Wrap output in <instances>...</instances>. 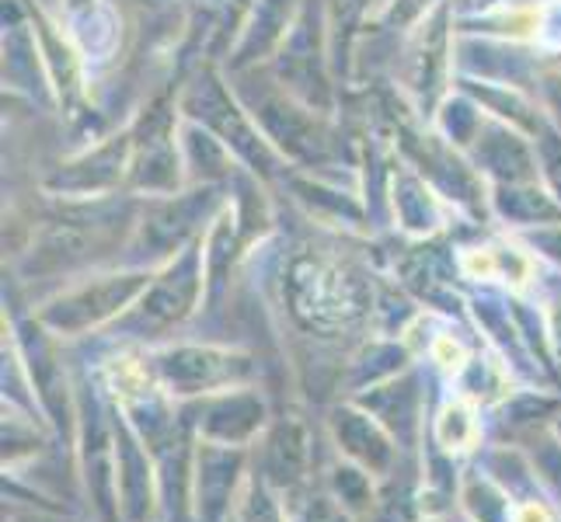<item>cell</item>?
I'll list each match as a JSON object with an SVG mask.
<instances>
[{
	"mask_svg": "<svg viewBox=\"0 0 561 522\" xmlns=\"http://www.w3.org/2000/svg\"><path fill=\"white\" fill-rule=\"evenodd\" d=\"M248 366L244 359L234 356H220V352H199V348H188V352H175L168 359V376L171 380H185L188 386H199L209 380H220V376H234L244 373Z\"/></svg>",
	"mask_w": 561,
	"mask_h": 522,
	"instance_id": "30bf717a",
	"label": "cell"
},
{
	"mask_svg": "<svg viewBox=\"0 0 561 522\" xmlns=\"http://www.w3.org/2000/svg\"><path fill=\"white\" fill-rule=\"evenodd\" d=\"M495 202L502 209V217H510L516 223H537V220H554L561 217V209L537 188H516V185H502L495 192Z\"/></svg>",
	"mask_w": 561,
	"mask_h": 522,
	"instance_id": "8fae6325",
	"label": "cell"
},
{
	"mask_svg": "<svg viewBox=\"0 0 561 522\" xmlns=\"http://www.w3.org/2000/svg\"><path fill=\"white\" fill-rule=\"evenodd\" d=\"M545 98H548V108L554 112V119H561V77H548V81H545Z\"/></svg>",
	"mask_w": 561,
	"mask_h": 522,
	"instance_id": "4fadbf2b",
	"label": "cell"
},
{
	"mask_svg": "<svg viewBox=\"0 0 561 522\" xmlns=\"http://www.w3.org/2000/svg\"><path fill=\"white\" fill-rule=\"evenodd\" d=\"M185 112L192 119H199V126H206L209 132H217L227 147H234L255 171L262 174L276 171V153L259 137V123H251V112H244L234 102V94H230L217 77H209V73L203 77L196 91L185 98Z\"/></svg>",
	"mask_w": 561,
	"mask_h": 522,
	"instance_id": "6da1fadb",
	"label": "cell"
},
{
	"mask_svg": "<svg viewBox=\"0 0 561 522\" xmlns=\"http://www.w3.org/2000/svg\"><path fill=\"white\" fill-rule=\"evenodd\" d=\"M147 286V276L129 272V276H105L91 286L73 289V293L60 297L53 306L43 311V324L56 327V332H84L119 314L123 306Z\"/></svg>",
	"mask_w": 561,
	"mask_h": 522,
	"instance_id": "277c9868",
	"label": "cell"
},
{
	"mask_svg": "<svg viewBox=\"0 0 561 522\" xmlns=\"http://www.w3.org/2000/svg\"><path fill=\"white\" fill-rule=\"evenodd\" d=\"M478 161L485 164L489 171H499L502 185L530 182L534 174H537L527 143L519 140L513 129H506V126L481 129V123H478Z\"/></svg>",
	"mask_w": 561,
	"mask_h": 522,
	"instance_id": "8992f818",
	"label": "cell"
},
{
	"mask_svg": "<svg viewBox=\"0 0 561 522\" xmlns=\"http://www.w3.org/2000/svg\"><path fill=\"white\" fill-rule=\"evenodd\" d=\"M279 81L294 91V98H304L307 108H328L332 105V91H328L324 77V56H321V18L307 4L297 28H289L283 38L279 56Z\"/></svg>",
	"mask_w": 561,
	"mask_h": 522,
	"instance_id": "3957f363",
	"label": "cell"
},
{
	"mask_svg": "<svg viewBox=\"0 0 561 522\" xmlns=\"http://www.w3.org/2000/svg\"><path fill=\"white\" fill-rule=\"evenodd\" d=\"M289 8H294V0H259L255 22H251V28L241 38L234 67H248L255 60H265V53L283 43V38L289 35V28H286L289 25Z\"/></svg>",
	"mask_w": 561,
	"mask_h": 522,
	"instance_id": "9c48e42d",
	"label": "cell"
},
{
	"mask_svg": "<svg viewBox=\"0 0 561 522\" xmlns=\"http://www.w3.org/2000/svg\"><path fill=\"white\" fill-rule=\"evenodd\" d=\"M251 119L265 132V140L283 150V158L297 164H321L328 161V140L324 126L314 115V108L294 105L289 94H279L276 88H262L259 102L251 105Z\"/></svg>",
	"mask_w": 561,
	"mask_h": 522,
	"instance_id": "7a4b0ae2",
	"label": "cell"
},
{
	"mask_svg": "<svg viewBox=\"0 0 561 522\" xmlns=\"http://www.w3.org/2000/svg\"><path fill=\"white\" fill-rule=\"evenodd\" d=\"M206 196H213L209 188L203 192H188V196L175 199V202H164L153 217L144 223V241L153 251H164V255H175V247H182L185 234L192 230V220L199 217V209L209 202Z\"/></svg>",
	"mask_w": 561,
	"mask_h": 522,
	"instance_id": "ba28073f",
	"label": "cell"
},
{
	"mask_svg": "<svg viewBox=\"0 0 561 522\" xmlns=\"http://www.w3.org/2000/svg\"><path fill=\"white\" fill-rule=\"evenodd\" d=\"M94 4V0H67V8L70 11H84V8H91Z\"/></svg>",
	"mask_w": 561,
	"mask_h": 522,
	"instance_id": "5bb4252c",
	"label": "cell"
},
{
	"mask_svg": "<svg viewBox=\"0 0 561 522\" xmlns=\"http://www.w3.org/2000/svg\"><path fill=\"white\" fill-rule=\"evenodd\" d=\"M443 70H447V4L422 28L415 63H412V88L419 91L422 105H433L443 88Z\"/></svg>",
	"mask_w": 561,
	"mask_h": 522,
	"instance_id": "52a82bcc",
	"label": "cell"
},
{
	"mask_svg": "<svg viewBox=\"0 0 561 522\" xmlns=\"http://www.w3.org/2000/svg\"><path fill=\"white\" fill-rule=\"evenodd\" d=\"M537 161L545 167L551 196L561 199V132L551 126H537Z\"/></svg>",
	"mask_w": 561,
	"mask_h": 522,
	"instance_id": "7c38bea8",
	"label": "cell"
},
{
	"mask_svg": "<svg viewBox=\"0 0 561 522\" xmlns=\"http://www.w3.org/2000/svg\"><path fill=\"white\" fill-rule=\"evenodd\" d=\"M199 272H203L199 255L196 251H185V255L171 265V272L147 289V297L140 303L144 321L171 324V321L185 317L192 311V303H196V293H199Z\"/></svg>",
	"mask_w": 561,
	"mask_h": 522,
	"instance_id": "5b68a950",
	"label": "cell"
}]
</instances>
